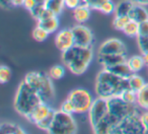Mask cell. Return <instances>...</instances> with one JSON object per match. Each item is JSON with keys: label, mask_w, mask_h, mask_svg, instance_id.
<instances>
[{"label": "cell", "mask_w": 148, "mask_h": 134, "mask_svg": "<svg viewBox=\"0 0 148 134\" xmlns=\"http://www.w3.org/2000/svg\"><path fill=\"white\" fill-rule=\"evenodd\" d=\"M61 59L70 72L75 75H81L87 70L93 59L92 47L74 45L62 52Z\"/></svg>", "instance_id": "cell-1"}, {"label": "cell", "mask_w": 148, "mask_h": 134, "mask_svg": "<svg viewBox=\"0 0 148 134\" xmlns=\"http://www.w3.org/2000/svg\"><path fill=\"white\" fill-rule=\"evenodd\" d=\"M129 89L128 78H122L106 68L101 69L95 79V93L97 97L109 98L120 96L125 89Z\"/></svg>", "instance_id": "cell-2"}, {"label": "cell", "mask_w": 148, "mask_h": 134, "mask_svg": "<svg viewBox=\"0 0 148 134\" xmlns=\"http://www.w3.org/2000/svg\"><path fill=\"white\" fill-rule=\"evenodd\" d=\"M43 102L40 95L23 79L17 87L13 107L16 113L27 118L38 105Z\"/></svg>", "instance_id": "cell-3"}, {"label": "cell", "mask_w": 148, "mask_h": 134, "mask_svg": "<svg viewBox=\"0 0 148 134\" xmlns=\"http://www.w3.org/2000/svg\"><path fill=\"white\" fill-rule=\"evenodd\" d=\"M25 80L37 91L42 98L43 102L49 104L55 98V89H54L52 78L49 74L41 71H31L27 73Z\"/></svg>", "instance_id": "cell-4"}, {"label": "cell", "mask_w": 148, "mask_h": 134, "mask_svg": "<svg viewBox=\"0 0 148 134\" xmlns=\"http://www.w3.org/2000/svg\"><path fill=\"white\" fill-rule=\"evenodd\" d=\"M77 132V124L72 114L61 110H55L54 119L48 133L51 134H71Z\"/></svg>", "instance_id": "cell-5"}, {"label": "cell", "mask_w": 148, "mask_h": 134, "mask_svg": "<svg viewBox=\"0 0 148 134\" xmlns=\"http://www.w3.org/2000/svg\"><path fill=\"white\" fill-rule=\"evenodd\" d=\"M109 114L118 122V124L131 114L138 112V106L128 104L120 96H115L108 99Z\"/></svg>", "instance_id": "cell-6"}, {"label": "cell", "mask_w": 148, "mask_h": 134, "mask_svg": "<svg viewBox=\"0 0 148 134\" xmlns=\"http://www.w3.org/2000/svg\"><path fill=\"white\" fill-rule=\"evenodd\" d=\"M67 100L73 105L75 114H84L89 111L95 99L89 91L82 87H78L70 91Z\"/></svg>", "instance_id": "cell-7"}, {"label": "cell", "mask_w": 148, "mask_h": 134, "mask_svg": "<svg viewBox=\"0 0 148 134\" xmlns=\"http://www.w3.org/2000/svg\"><path fill=\"white\" fill-rule=\"evenodd\" d=\"M109 113V104H108V99L105 98L97 97L93 100V103L91 105L88 114L89 124L91 126V129L95 128L106 116Z\"/></svg>", "instance_id": "cell-8"}, {"label": "cell", "mask_w": 148, "mask_h": 134, "mask_svg": "<svg viewBox=\"0 0 148 134\" xmlns=\"http://www.w3.org/2000/svg\"><path fill=\"white\" fill-rule=\"evenodd\" d=\"M144 131L145 129L140 120V114L136 112L122 120L114 130V133H144Z\"/></svg>", "instance_id": "cell-9"}, {"label": "cell", "mask_w": 148, "mask_h": 134, "mask_svg": "<svg viewBox=\"0 0 148 134\" xmlns=\"http://www.w3.org/2000/svg\"><path fill=\"white\" fill-rule=\"evenodd\" d=\"M73 33L74 44L81 47H92L93 44V33L89 27L84 25L83 23H78L72 27Z\"/></svg>", "instance_id": "cell-10"}, {"label": "cell", "mask_w": 148, "mask_h": 134, "mask_svg": "<svg viewBox=\"0 0 148 134\" xmlns=\"http://www.w3.org/2000/svg\"><path fill=\"white\" fill-rule=\"evenodd\" d=\"M106 54H124L127 55V48L125 44L119 39H108L101 44L97 50V55Z\"/></svg>", "instance_id": "cell-11"}, {"label": "cell", "mask_w": 148, "mask_h": 134, "mask_svg": "<svg viewBox=\"0 0 148 134\" xmlns=\"http://www.w3.org/2000/svg\"><path fill=\"white\" fill-rule=\"evenodd\" d=\"M55 45L59 51L63 52L65 50L74 46V38L71 29H63L57 33L55 38Z\"/></svg>", "instance_id": "cell-12"}, {"label": "cell", "mask_w": 148, "mask_h": 134, "mask_svg": "<svg viewBox=\"0 0 148 134\" xmlns=\"http://www.w3.org/2000/svg\"><path fill=\"white\" fill-rule=\"evenodd\" d=\"M52 110L53 109L50 107L49 104L46 103V102H42L40 105H38L37 107L34 109V111L32 112L31 115H29L27 119L36 125V124L39 123L40 121L45 119V118L51 113Z\"/></svg>", "instance_id": "cell-13"}, {"label": "cell", "mask_w": 148, "mask_h": 134, "mask_svg": "<svg viewBox=\"0 0 148 134\" xmlns=\"http://www.w3.org/2000/svg\"><path fill=\"white\" fill-rule=\"evenodd\" d=\"M128 58L124 54H106V55H97L99 63L103 66V68L110 67V66L117 65L120 63L127 62Z\"/></svg>", "instance_id": "cell-14"}, {"label": "cell", "mask_w": 148, "mask_h": 134, "mask_svg": "<svg viewBox=\"0 0 148 134\" xmlns=\"http://www.w3.org/2000/svg\"><path fill=\"white\" fill-rule=\"evenodd\" d=\"M106 69L109 70L110 72L114 73L115 75H117V76L122 77V78H129L132 75V73H133L127 62L117 64V65L114 66H110V67H106Z\"/></svg>", "instance_id": "cell-15"}, {"label": "cell", "mask_w": 148, "mask_h": 134, "mask_svg": "<svg viewBox=\"0 0 148 134\" xmlns=\"http://www.w3.org/2000/svg\"><path fill=\"white\" fill-rule=\"evenodd\" d=\"M90 10L91 9L87 5L82 3L73 9V19L78 23H86L90 17Z\"/></svg>", "instance_id": "cell-16"}, {"label": "cell", "mask_w": 148, "mask_h": 134, "mask_svg": "<svg viewBox=\"0 0 148 134\" xmlns=\"http://www.w3.org/2000/svg\"><path fill=\"white\" fill-rule=\"evenodd\" d=\"M129 16L131 19L137 21V23H142L144 21L148 19V10L145 8V6L134 3L131 11L129 13Z\"/></svg>", "instance_id": "cell-17"}, {"label": "cell", "mask_w": 148, "mask_h": 134, "mask_svg": "<svg viewBox=\"0 0 148 134\" xmlns=\"http://www.w3.org/2000/svg\"><path fill=\"white\" fill-rule=\"evenodd\" d=\"M127 63L131 68L133 73H138L145 67V61L143 59V56L141 55H134L127 59Z\"/></svg>", "instance_id": "cell-18"}, {"label": "cell", "mask_w": 148, "mask_h": 134, "mask_svg": "<svg viewBox=\"0 0 148 134\" xmlns=\"http://www.w3.org/2000/svg\"><path fill=\"white\" fill-rule=\"evenodd\" d=\"M38 25L43 27L44 30H46L51 35V34L55 33L58 30V27H59V19H58L57 15H55V16L51 17V19L39 21H38Z\"/></svg>", "instance_id": "cell-19"}, {"label": "cell", "mask_w": 148, "mask_h": 134, "mask_svg": "<svg viewBox=\"0 0 148 134\" xmlns=\"http://www.w3.org/2000/svg\"><path fill=\"white\" fill-rule=\"evenodd\" d=\"M145 80L142 76H140L137 73H132L131 76L128 78V85H129V89H132L135 93H138L142 87L145 85Z\"/></svg>", "instance_id": "cell-20"}, {"label": "cell", "mask_w": 148, "mask_h": 134, "mask_svg": "<svg viewBox=\"0 0 148 134\" xmlns=\"http://www.w3.org/2000/svg\"><path fill=\"white\" fill-rule=\"evenodd\" d=\"M134 3L131 0H122L116 5L115 9V16H120V15H129Z\"/></svg>", "instance_id": "cell-21"}, {"label": "cell", "mask_w": 148, "mask_h": 134, "mask_svg": "<svg viewBox=\"0 0 148 134\" xmlns=\"http://www.w3.org/2000/svg\"><path fill=\"white\" fill-rule=\"evenodd\" d=\"M0 132L1 133H10V134H23L25 131L18 126L17 124L11 122H3L0 125Z\"/></svg>", "instance_id": "cell-22"}, {"label": "cell", "mask_w": 148, "mask_h": 134, "mask_svg": "<svg viewBox=\"0 0 148 134\" xmlns=\"http://www.w3.org/2000/svg\"><path fill=\"white\" fill-rule=\"evenodd\" d=\"M137 106L143 110H148V83L137 93Z\"/></svg>", "instance_id": "cell-23"}, {"label": "cell", "mask_w": 148, "mask_h": 134, "mask_svg": "<svg viewBox=\"0 0 148 134\" xmlns=\"http://www.w3.org/2000/svg\"><path fill=\"white\" fill-rule=\"evenodd\" d=\"M122 32L129 38H137L138 34H139V23L131 19L125 25V27H124Z\"/></svg>", "instance_id": "cell-24"}, {"label": "cell", "mask_w": 148, "mask_h": 134, "mask_svg": "<svg viewBox=\"0 0 148 134\" xmlns=\"http://www.w3.org/2000/svg\"><path fill=\"white\" fill-rule=\"evenodd\" d=\"M45 5L48 9L53 11L57 16L61 14L64 7H65L64 1H62V0H46Z\"/></svg>", "instance_id": "cell-25"}, {"label": "cell", "mask_w": 148, "mask_h": 134, "mask_svg": "<svg viewBox=\"0 0 148 134\" xmlns=\"http://www.w3.org/2000/svg\"><path fill=\"white\" fill-rule=\"evenodd\" d=\"M48 74L50 75L52 79H55V80H58V79L63 78V76L65 75V65H54L52 66L49 70V73Z\"/></svg>", "instance_id": "cell-26"}, {"label": "cell", "mask_w": 148, "mask_h": 134, "mask_svg": "<svg viewBox=\"0 0 148 134\" xmlns=\"http://www.w3.org/2000/svg\"><path fill=\"white\" fill-rule=\"evenodd\" d=\"M54 114H55V110L53 109L51 113H50L49 115L45 118V119H43L42 121H40L39 123H37V124H36V126H37L39 129L48 132V131H49V129H50V127H51V125H52V122H53Z\"/></svg>", "instance_id": "cell-27"}, {"label": "cell", "mask_w": 148, "mask_h": 134, "mask_svg": "<svg viewBox=\"0 0 148 134\" xmlns=\"http://www.w3.org/2000/svg\"><path fill=\"white\" fill-rule=\"evenodd\" d=\"M50 34L48 33L46 30H44L42 27H40L39 25L33 30V38L36 40L37 42H44L48 39Z\"/></svg>", "instance_id": "cell-28"}, {"label": "cell", "mask_w": 148, "mask_h": 134, "mask_svg": "<svg viewBox=\"0 0 148 134\" xmlns=\"http://www.w3.org/2000/svg\"><path fill=\"white\" fill-rule=\"evenodd\" d=\"M131 21L129 15H120V16H115L113 21V25L118 31H123L125 25Z\"/></svg>", "instance_id": "cell-29"}, {"label": "cell", "mask_w": 148, "mask_h": 134, "mask_svg": "<svg viewBox=\"0 0 148 134\" xmlns=\"http://www.w3.org/2000/svg\"><path fill=\"white\" fill-rule=\"evenodd\" d=\"M120 97L127 102L128 104H132V105H137V93L133 91L132 89H127L120 95Z\"/></svg>", "instance_id": "cell-30"}, {"label": "cell", "mask_w": 148, "mask_h": 134, "mask_svg": "<svg viewBox=\"0 0 148 134\" xmlns=\"http://www.w3.org/2000/svg\"><path fill=\"white\" fill-rule=\"evenodd\" d=\"M11 75H12V72H11L10 67L6 65H1L0 67V82L2 85L8 82L11 78Z\"/></svg>", "instance_id": "cell-31"}, {"label": "cell", "mask_w": 148, "mask_h": 134, "mask_svg": "<svg viewBox=\"0 0 148 134\" xmlns=\"http://www.w3.org/2000/svg\"><path fill=\"white\" fill-rule=\"evenodd\" d=\"M109 0H82V2L89 7L91 10H99L105 3Z\"/></svg>", "instance_id": "cell-32"}, {"label": "cell", "mask_w": 148, "mask_h": 134, "mask_svg": "<svg viewBox=\"0 0 148 134\" xmlns=\"http://www.w3.org/2000/svg\"><path fill=\"white\" fill-rule=\"evenodd\" d=\"M45 9H46L45 3H38L32 10H29V13H31L32 16H33L34 19L39 21L40 17H41L42 14H43V12L45 11Z\"/></svg>", "instance_id": "cell-33"}, {"label": "cell", "mask_w": 148, "mask_h": 134, "mask_svg": "<svg viewBox=\"0 0 148 134\" xmlns=\"http://www.w3.org/2000/svg\"><path fill=\"white\" fill-rule=\"evenodd\" d=\"M137 44H138V48H139L141 54L147 53L148 52V37H141V36H138Z\"/></svg>", "instance_id": "cell-34"}, {"label": "cell", "mask_w": 148, "mask_h": 134, "mask_svg": "<svg viewBox=\"0 0 148 134\" xmlns=\"http://www.w3.org/2000/svg\"><path fill=\"white\" fill-rule=\"evenodd\" d=\"M115 9H116V5L112 2V0H109L107 3H105V4L101 6L99 11H101V13H103V14H112V13L115 12Z\"/></svg>", "instance_id": "cell-35"}, {"label": "cell", "mask_w": 148, "mask_h": 134, "mask_svg": "<svg viewBox=\"0 0 148 134\" xmlns=\"http://www.w3.org/2000/svg\"><path fill=\"white\" fill-rule=\"evenodd\" d=\"M60 110L63 111V112H65V113L72 114V115L75 114V109H74L73 105H72L71 102L68 101L67 99H66L65 101L61 104V106H60Z\"/></svg>", "instance_id": "cell-36"}, {"label": "cell", "mask_w": 148, "mask_h": 134, "mask_svg": "<svg viewBox=\"0 0 148 134\" xmlns=\"http://www.w3.org/2000/svg\"><path fill=\"white\" fill-rule=\"evenodd\" d=\"M141 37H148V19L139 23V34Z\"/></svg>", "instance_id": "cell-37"}, {"label": "cell", "mask_w": 148, "mask_h": 134, "mask_svg": "<svg viewBox=\"0 0 148 134\" xmlns=\"http://www.w3.org/2000/svg\"><path fill=\"white\" fill-rule=\"evenodd\" d=\"M82 0H64V4L65 7L73 10L74 8H76L77 6H79L80 4H82Z\"/></svg>", "instance_id": "cell-38"}, {"label": "cell", "mask_w": 148, "mask_h": 134, "mask_svg": "<svg viewBox=\"0 0 148 134\" xmlns=\"http://www.w3.org/2000/svg\"><path fill=\"white\" fill-rule=\"evenodd\" d=\"M140 120H141L142 125L145 129L144 133H146L148 131V110H145V112L140 114Z\"/></svg>", "instance_id": "cell-39"}, {"label": "cell", "mask_w": 148, "mask_h": 134, "mask_svg": "<svg viewBox=\"0 0 148 134\" xmlns=\"http://www.w3.org/2000/svg\"><path fill=\"white\" fill-rule=\"evenodd\" d=\"M37 4H38V2L36 1V0H23V6L25 7L27 10L29 11V10H32Z\"/></svg>", "instance_id": "cell-40"}, {"label": "cell", "mask_w": 148, "mask_h": 134, "mask_svg": "<svg viewBox=\"0 0 148 134\" xmlns=\"http://www.w3.org/2000/svg\"><path fill=\"white\" fill-rule=\"evenodd\" d=\"M55 13L53 12L52 10H50V9H48L47 7H46V9H45V11L43 12V14H42V16L40 17V19L39 21H44V19H51V17H53V16H55Z\"/></svg>", "instance_id": "cell-41"}, {"label": "cell", "mask_w": 148, "mask_h": 134, "mask_svg": "<svg viewBox=\"0 0 148 134\" xmlns=\"http://www.w3.org/2000/svg\"><path fill=\"white\" fill-rule=\"evenodd\" d=\"M132 2L135 4L143 5V6H147L148 5V0H131Z\"/></svg>", "instance_id": "cell-42"}, {"label": "cell", "mask_w": 148, "mask_h": 134, "mask_svg": "<svg viewBox=\"0 0 148 134\" xmlns=\"http://www.w3.org/2000/svg\"><path fill=\"white\" fill-rule=\"evenodd\" d=\"M11 2V4L13 5V7L16 6H21L23 4V0H9Z\"/></svg>", "instance_id": "cell-43"}, {"label": "cell", "mask_w": 148, "mask_h": 134, "mask_svg": "<svg viewBox=\"0 0 148 134\" xmlns=\"http://www.w3.org/2000/svg\"><path fill=\"white\" fill-rule=\"evenodd\" d=\"M142 56H143V59H144V61H145V65L148 67V52L147 53L142 54Z\"/></svg>", "instance_id": "cell-44"}, {"label": "cell", "mask_w": 148, "mask_h": 134, "mask_svg": "<svg viewBox=\"0 0 148 134\" xmlns=\"http://www.w3.org/2000/svg\"><path fill=\"white\" fill-rule=\"evenodd\" d=\"M146 133H148V131H147V132H146Z\"/></svg>", "instance_id": "cell-45"}, {"label": "cell", "mask_w": 148, "mask_h": 134, "mask_svg": "<svg viewBox=\"0 0 148 134\" xmlns=\"http://www.w3.org/2000/svg\"><path fill=\"white\" fill-rule=\"evenodd\" d=\"M62 1H64V0H62Z\"/></svg>", "instance_id": "cell-46"}]
</instances>
